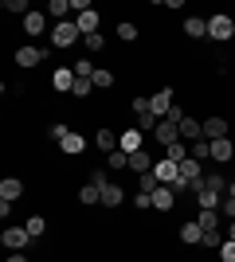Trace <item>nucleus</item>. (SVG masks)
Returning <instances> with one entry per match:
<instances>
[{"mask_svg":"<svg viewBox=\"0 0 235 262\" xmlns=\"http://www.w3.org/2000/svg\"><path fill=\"white\" fill-rule=\"evenodd\" d=\"M231 35H235V20L227 12H212V16H208V39H212V43H227Z\"/></svg>","mask_w":235,"mask_h":262,"instance_id":"obj_1","label":"nucleus"},{"mask_svg":"<svg viewBox=\"0 0 235 262\" xmlns=\"http://www.w3.org/2000/svg\"><path fill=\"white\" fill-rule=\"evenodd\" d=\"M75 43H82V32L75 20H63L51 28V47H75Z\"/></svg>","mask_w":235,"mask_h":262,"instance_id":"obj_2","label":"nucleus"},{"mask_svg":"<svg viewBox=\"0 0 235 262\" xmlns=\"http://www.w3.org/2000/svg\"><path fill=\"white\" fill-rule=\"evenodd\" d=\"M44 59H47V47H35V43H28V47H20V51H16V67H24V71L39 67Z\"/></svg>","mask_w":235,"mask_h":262,"instance_id":"obj_3","label":"nucleus"},{"mask_svg":"<svg viewBox=\"0 0 235 262\" xmlns=\"http://www.w3.org/2000/svg\"><path fill=\"white\" fill-rule=\"evenodd\" d=\"M153 176L161 180V184H177L180 180V164L168 161V157H161V161H153Z\"/></svg>","mask_w":235,"mask_h":262,"instance_id":"obj_4","label":"nucleus"},{"mask_svg":"<svg viewBox=\"0 0 235 262\" xmlns=\"http://www.w3.org/2000/svg\"><path fill=\"white\" fill-rule=\"evenodd\" d=\"M149 110H153L157 118L165 121V118H168V110H173V90H168V86H161V90L153 94V98H149Z\"/></svg>","mask_w":235,"mask_h":262,"instance_id":"obj_5","label":"nucleus"},{"mask_svg":"<svg viewBox=\"0 0 235 262\" xmlns=\"http://www.w3.org/2000/svg\"><path fill=\"white\" fill-rule=\"evenodd\" d=\"M153 141L161 145V149H168L173 141H180V125H177V121H161L157 133H153Z\"/></svg>","mask_w":235,"mask_h":262,"instance_id":"obj_6","label":"nucleus"},{"mask_svg":"<svg viewBox=\"0 0 235 262\" xmlns=\"http://www.w3.org/2000/svg\"><path fill=\"white\" fill-rule=\"evenodd\" d=\"M141 141H145V133L137 129V125H134V129H125V133H118V149H122V153H130V157L141 149Z\"/></svg>","mask_w":235,"mask_h":262,"instance_id":"obj_7","label":"nucleus"},{"mask_svg":"<svg viewBox=\"0 0 235 262\" xmlns=\"http://www.w3.org/2000/svg\"><path fill=\"white\" fill-rule=\"evenodd\" d=\"M200 137H204V121H196V118L180 121V141H184V145H196Z\"/></svg>","mask_w":235,"mask_h":262,"instance_id":"obj_8","label":"nucleus"},{"mask_svg":"<svg viewBox=\"0 0 235 262\" xmlns=\"http://www.w3.org/2000/svg\"><path fill=\"white\" fill-rule=\"evenodd\" d=\"M28 243H32L28 227H8V231H4V247H8V251H24Z\"/></svg>","mask_w":235,"mask_h":262,"instance_id":"obj_9","label":"nucleus"},{"mask_svg":"<svg viewBox=\"0 0 235 262\" xmlns=\"http://www.w3.org/2000/svg\"><path fill=\"white\" fill-rule=\"evenodd\" d=\"M231 157H235L231 137H220V141H212V161H216V164H227Z\"/></svg>","mask_w":235,"mask_h":262,"instance_id":"obj_10","label":"nucleus"},{"mask_svg":"<svg viewBox=\"0 0 235 262\" xmlns=\"http://www.w3.org/2000/svg\"><path fill=\"white\" fill-rule=\"evenodd\" d=\"M94 145H98V149H102V153H106V157H110V153H118V133L102 125V129L94 133Z\"/></svg>","mask_w":235,"mask_h":262,"instance_id":"obj_11","label":"nucleus"},{"mask_svg":"<svg viewBox=\"0 0 235 262\" xmlns=\"http://www.w3.org/2000/svg\"><path fill=\"white\" fill-rule=\"evenodd\" d=\"M173 204H177V192H173L168 184H161V188L153 192V208H157V211H173Z\"/></svg>","mask_w":235,"mask_h":262,"instance_id":"obj_12","label":"nucleus"},{"mask_svg":"<svg viewBox=\"0 0 235 262\" xmlns=\"http://www.w3.org/2000/svg\"><path fill=\"white\" fill-rule=\"evenodd\" d=\"M24 32L28 35H44L47 32V16L44 12H28V16H24Z\"/></svg>","mask_w":235,"mask_h":262,"instance_id":"obj_13","label":"nucleus"},{"mask_svg":"<svg viewBox=\"0 0 235 262\" xmlns=\"http://www.w3.org/2000/svg\"><path fill=\"white\" fill-rule=\"evenodd\" d=\"M75 24H78V32H82V35H94V32L102 28V16H98L94 8H90V12H82V16H78Z\"/></svg>","mask_w":235,"mask_h":262,"instance_id":"obj_14","label":"nucleus"},{"mask_svg":"<svg viewBox=\"0 0 235 262\" xmlns=\"http://www.w3.org/2000/svg\"><path fill=\"white\" fill-rule=\"evenodd\" d=\"M24 196V180H16V176H8V180H0V200H16Z\"/></svg>","mask_w":235,"mask_h":262,"instance_id":"obj_15","label":"nucleus"},{"mask_svg":"<svg viewBox=\"0 0 235 262\" xmlns=\"http://www.w3.org/2000/svg\"><path fill=\"white\" fill-rule=\"evenodd\" d=\"M51 86L63 90V94H67V90H75V71H71V67H59L55 75H51Z\"/></svg>","mask_w":235,"mask_h":262,"instance_id":"obj_16","label":"nucleus"},{"mask_svg":"<svg viewBox=\"0 0 235 262\" xmlns=\"http://www.w3.org/2000/svg\"><path fill=\"white\" fill-rule=\"evenodd\" d=\"M204 137H208V141L227 137V121H224V118H208V121H204Z\"/></svg>","mask_w":235,"mask_h":262,"instance_id":"obj_17","label":"nucleus"},{"mask_svg":"<svg viewBox=\"0 0 235 262\" xmlns=\"http://www.w3.org/2000/svg\"><path fill=\"white\" fill-rule=\"evenodd\" d=\"M122 200H125L122 184H106V188H102V208H118Z\"/></svg>","mask_w":235,"mask_h":262,"instance_id":"obj_18","label":"nucleus"},{"mask_svg":"<svg viewBox=\"0 0 235 262\" xmlns=\"http://www.w3.org/2000/svg\"><path fill=\"white\" fill-rule=\"evenodd\" d=\"M200 161H196V157H188V161H180V180H188V184H196V180H200Z\"/></svg>","mask_w":235,"mask_h":262,"instance_id":"obj_19","label":"nucleus"},{"mask_svg":"<svg viewBox=\"0 0 235 262\" xmlns=\"http://www.w3.org/2000/svg\"><path fill=\"white\" fill-rule=\"evenodd\" d=\"M130 172H137V176H141V172H153V161H149L145 149H137V153L130 157Z\"/></svg>","mask_w":235,"mask_h":262,"instance_id":"obj_20","label":"nucleus"},{"mask_svg":"<svg viewBox=\"0 0 235 262\" xmlns=\"http://www.w3.org/2000/svg\"><path fill=\"white\" fill-rule=\"evenodd\" d=\"M59 149H63V153H71V157H78V153H82V149H87V141H82V137H78V133L71 129L67 137L59 141Z\"/></svg>","mask_w":235,"mask_h":262,"instance_id":"obj_21","label":"nucleus"},{"mask_svg":"<svg viewBox=\"0 0 235 262\" xmlns=\"http://www.w3.org/2000/svg\"><path fill=\"white\" fill-rule=\"evenodd\" d=\"M184 35H188V39H204V35H208V20H200V16L184 20Z\"/></svg>","mask_w":235,"mask_h":262,"instance_id":"obj_22","label":"nucleus"},{"mask_svg":"<svg viewBox=\"0 0 235 262\" xmlns=\"http://www.w3.org/2000/svg\"><path fill=\"white\" fill-rule=\"evenodd\" d=\"M78 204H87V208H90V204H102V188L82 184V188H78Z\"/></svg>","mask_w":235,"mask_h":262,"instance_id":"obj_23","label":"nucleus"},{"mask_svg":"<svg viewBox=\"0 0 235 262\" xmlns=\"http://www.w3.org/2000/svg\"><path fill=\"white\" fill-rule=\"evenodd\" d=\"M200 239H204V227H200V223H196V219L180 227V243H200Z\"/></svg>","mask_w":235,"mask_h":262,"instance_id":"obj_24","label":"nucleus"},{"mask_svg":"<svg viewBox=\"0 0 235 262\" xmlns=\"http://www.w3.org/2000/svg\"><path fill=\"white\" fill-rule=\"evenodd\" d=\"M157 125H161V118H157L153 110H145V114H137V129H141V133H157Z\"/></svg>","mask_w":235,"mask_h":262,"instance_id":"obj_25","label":"nucleus"},{"mask_svg":"<svg viewBox=\"0 0 235 262\" xmlns=\"http://www.w3.org/2000/svg\"><path fill=\"white\" fill-rule=\"evenodd\" d=\"M157 188H161V180H157L153 172H141V176H137V192H145V196H153Z\"/></svg>","mask_w":235,"mask_h":262,"instance_id":"obj_26","label":"nucleus"},{"mask_svg":"<svg viewBox=\"0 0 235 262\" xmlns=\"http://www.w3.org/2000/svg\"><path fill=\"white\" fill-rule=\"evenodd\" d=\"M192 157H196V161H212V141H208V137H200V141L192 145Z\"/></svg>","mask_w":235,"mask_h":262,"instance_id":"obj_27","label":"nucleus"},{"mask_svg":"<svg viewBox=\"0 0 235 262\" xmlns=\"http://www.w3.org/2000/svg\"><path fill=\"white\" fill-rule=\"evenodd\" d=\"M196 223H200L204 231H220V211H200V215H196Z\"/></svg>","mask_w":235,"mask_h":262,"instance_id":"obj_28","label":"nucleus"},{"mask_svg":"<svg viewBox=\"0 0 235 262\" xmlns=\"http://www.w3.org/2000/svg\"><path fill=\"white\" fill-rule=\"evenodd\" d=\"M47 12H51L59 24H63V20H67V12H71V4H67V0H51V4H47Z\"/></svg>","mask_w":235,"mask_h":262,"instance_id":"obj_29","label":"nucleus"},{"mask_svg":"<svg viewBox=\"0 0 235 262\" xmlns=\"http://www.w3.org/2000/svg\"><path fill=\"white\" fill-rule=\"evenodd\" d=\"M24 227H28V235H32V239H39V235L47 231V223H44V215H32L28 223H24Z\"/></svg>","mask_w":235,"mask_h":262,"instance_id":"obj_30","label":"nucleus"},{"mask_svg":"<svg viewBox=\"0 0 235 262\" xmlns=\"http://www.w3.org/2000/svg\"><path fill=\"white\" fill-rule=\"evenodd\" d=\"M90 82H94V90H106V86H114V75H110V71H102V67H98Z\"/></svg>","mask_w":235,"mask_h":262,"instance_id":"obj_31","label":"nucleus"},{"mask_svg":"<svg viewBox=\"0 0 235 262\" xmlns=\"http://www.w3.org/2000/svg\"><path fill=\"white\" fill-rule=\"evenodd\" d=\"M82 47H87L90 55H94V51H102V47H106V39H102V32H94V35H82Z\"/></svg>","mask_w":235,"mask_h":262,"instance_id":"obj_32","label":"nucleus"},{"mask_svg":"<svg viewBox=\"0 0 235 262\" xmlns=\"http://www.w3.org/2000/svg\"><path fill=\"white\" fill-rule=\"evenodd\" d=\"M94 71H98V67L90 63V59H78L75 63V78H94Z\"/></svg>","mask_w":235,"mask_h":262,"instance_id":"obj_33","label":"nucleus"},{"mask_svg":"<svg viewBox=\"0 0 235 262\" xmlns=\"http://www.w3.org/2000/svg\"><path fill=\"white\" fill-rule=\"evenodd\" d=\"M204 188H212V192H224V188H227V180H224L220 172H208V176H204Z\"/></svg>","mask_w":235,"mask_h":262,"instance_id":"obj_34","label":"nucleus"},{"mask_svg":"<svg viewBox=\"0 0 235 262\" xmlns=\"http://www.w3.org/2000/svg\"><path fill=\"white\" fill-rule=\"evenodd\" d=\"M106 164H110V168H130V153H122V149H118V153L106 157Z\"/></svg>","mask_w":235,"mask_h":262,"instance_id":"obj_35","label":"nucleus"},{"mask_svg":"<svg viewBox=\"0 0 235 262\" xmlns=\"http://www.w3.org/2000/svg\"><path fill=\"white\" fill-rule=\"evenodd\" d=\"M90 90H94V82H90V78H75V90H71V94H75V98H87Z\"/></svg>","mask_w":235,"mask_h":262,"instance_id":"obj_36","label":"nucleus"},{"mask_svg":"<svg viewBox=\"0 0 235 262\" xmlns=\"http://www.w3.org/2000/svg\"><path fill=\"white\" fill-rule=\"evenodd\" d=\"M204 247H216V251H220V247H224V235H220V231H204Z\"/></svg>","mask_w":235,"mask_h":262,"instance_id":"obj_37","label":"nucleus"},{"mask_svg":"<svg viewBox=\"0 0 235 262\" xmlns=\"http://www.w3.org/2000/svg\"><path fill=\"white\" fill-rule=\"evenodd\" d=\"M118 39L134 43V39H137V28H134V24H118Z\"/></svg>","mask_w":235,"mask_h":262,"instance_id":"obj_38","label":"nucleus"},{"mask_svg":"<svg viewBox=\"0 0 235 262\" xmlns=\"http://www.w3.org/2000/svg\"><path fill=\"white\" fill-rule=\"evenodd\" d=\"M87 184H94V188H106V184H110V180H106V168H94Z\"/></svg>","mask_w":235,"mask_h":262,"instance_id":"obj_39","label":"nucleus"},{"mask_svg":"<svg viewBox=\"0 0 235 262\" xmlns=\"http://www.w3.org/2000/svg\"><path fill=\"white\" fill-rule=\"evenodd\" d=\"M220 258H224V262H235V243H231V239H224V247H220Z\"/></svg>","mask_w":235,"mask_h":262,"instance_id":"obj_40","label":"nucleus"},{"mask_svg":"<svg viewBox=\"0 0 235 262\" xmlns=\"http://www.w3.org/2000/svg\"><path fill=\"white\" fill-rule=\"evenodd\" d=\"M4 12H24L28 16V0H4Z\"/></svg>","mask_w":235,"mask_h":262,"instance_id":"obj_41","label":"nucleus"},{"mask_svg":"<svg viewBox=\"0 0 235 262\" xmlns=\"http://www.w3.org/2000/svg\"><path fill=\"white\" fill-rule=\"evenodd\" d=\"M220 215L235 219V200H231V196H224V204H220Z\"/></svg>","mask_w":235,"mask_h":262,"instance_id":"obj_42","label":"nucleus"},{"mask_svg":"<svg viewBox=\"0 0 235 262\" xmlns=\"http://www.w3.org/2000/svg\"><path fill=\"white\" fill-rule=\"evenodd\" d=\"M134 208H153V196H145V192H137V196H134Z\"/></svg>","mask_w":235,"mask_h":262,"instance_id":"obj_43","label":"nucleus"},{"mask_svg":"<svg viewBox=\"0 0 235 262\" xmlns=\"http://www.w3.org/2000/svg\"><path fill=\"white\" fill-rule=\"evenodd\" d=\"M184 118H188V114H184V110H180V106H173V110H168V118H165V121H177V125H180V121H184Z\"/></svg>","mask_w":235,"mask_h":262,"instance_id":"obj_44","label":"nucleus"},{"mask_svg":"<svg viewBox=\"0 0 235 262\" xmlns=\"http://www.w3.org/2000/svg\"><path fill=\"white\" fill-rule=\"evenodd\" d=\"M130 106H134V118H137V114H145V110H149V98H134Z\"/></svg>","mask_w":235,"mask_h":262,"instance_id":"obj_45","label":"nucleus"},{"mask_svg":"<svg viewBox=\"0 0 235 262\" xmlns=\"http://www.w3.org/2000/svg\"><path fill=\"white\" fill-rule=\"evenodd\" d=\"M67 133H71V129H67V125H63V121H59V125H51V137H55V141H63Z\"/></svg>","mask_w":235,"mask_h":262,"instance_id":"obj_46","label":"nucleus"},{"mask_svg":"<svg viewBox=\"0 0 235 262\" xmlns=\"http://www.w3.org/2000/svg\"><path fill=\"white\" fill-rule=\"evenodd\" d=\"M8 262H32V258H28L24 251H12V254H8Z\"/></svg>","mask_w":235,"mask_h":262,"instance_id":"obj_47","label":"nucleus"},{"mask_svg":"<svg viewBox=\"0 0 235 262\" xmlns=\"http://www.w3.org/2000/svg\"><path fill=\"white\" fill-rule=\"evenodd\" d=\"M227 239L235 243V219H227Z\"/></svg>","mask_w":235,"mask_h":262,"instance_id":"obj_48","label":"nucleus"}]
</instances>
